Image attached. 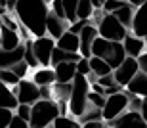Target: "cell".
Instances as JSON below:
<instances>
[{"instance_id":"cell-35","label":"cell","mask_w":147,"mask_h":128,"mask_svg":"<svg viewBox=\"0 0 147 128\" xmlns=\"http://www.w3.org/2000/svg\"><path fill=\"white\" fill-rule=\"evenodd\" d=\"M90 71H92V69H90V57L82 56L80 59L76 61V73H80V75H88Z\"/></svg>"},{"instance_id":"cell-30","label":"cell","mask_w":147,"mask_h":128,"mask_svg":"<svg viewBox=\"0 0 147 128\" xmlns=\"http://www.w3.org/2000/svg\"><path fill=\"white\" fill-rule=\"evenodd\" d=\"M76 6H78V0H63V8H65V15L69 23L76 21Z\"/></svg>"},{"instance_id":"cell-8","label":"cell","mask_w":147,"mask_h":128,"mask_svg":"<svg viewBox=\"0 0 147 128\" xmlns=\"http://www.w3.org/2000/svg\"><path fill=\"white\" fill-rule=\"evenodd\" d=\"M140 71V65H138V57H132V56H126V59L120 63L119 67H115L113 69V75L117 78V82L122 84L126 88V84L130 82L134 75Z\"/></svg>"},{"instance_id":"cell-42","label":"cell","mask_w":147,"mask_h":128,"mask_svg":"<svg viewBox=\"0 0 147 128\" xmlns=\"http://www.w3.org/2000/svg\"><path fill=\"white\" fill-rule=\"evenodd\" d=\"M90 90H94V92H98V94H103V96H107V92H105V86H101L99 82H94V84H90Z\"/></svg>"},{"instance_id":"cell-47","label":"cell","mask_w":147,"mask_h":128,"mask_svg":"<svg viewBox=\"0 0 147 128\" xmlns=\"http://www.w3.org/2000/svg\"><path fill=\"white\" fill-rule=\"evenodd\" d=\"M94 2V6H96V8H101V2H99V0H92Z\"/></svg>"},{"instance_id":"cell-37","label":"cell","mask_w":147,"mask_h":128,"mask_svg":"<svg viewBox=\"0 0 147 128\" xmlns=\"http://www.w3.org/2000/svg\"><path fill=\"white\" fill-rule=\"evenodd\" d=\"M31 124H29V121H25L23 117H19L17 113H13V117H11L10 121V126L8 128H29Z\"/></svg>"},{"instance_id":"cell-19","label":"cell","mask_w":147,"mask_h":128,"mask_svg":"<svg viewBox=\"0 0 147 128\" xmlns=\"http://www.w3.org/2000/svg\"><path fill=\"white\" fill-rule=\"evenodd\" d=\"M55 46H59V48H63V50H69V52H78L80 50V36L75 34V33H71V31L67 29L65 33L55 40Z\"/></svg>"},{"instance_id":"cell-11","label":"cell","mask_w":147,"mask_h":128,"mask_svg":"<svg viewBox=\"0 0 147 128\" xmlns=\"http://www.w3.org/2000/svg\"><path fill=\"white\" fill-rule=\"evenodd\" d=\"M130 33H134L136 36H142V38L147 36V0H143L142 4L136 8V11H134Z\"/></svg>"},{"instance_id":"cell-32","label":"cell","mask_w":147,"mask_h":128,"mask_svg":"<svg viewBox=\"0 0 147 128\" xmlns=\"http://www.w3.org/2000/svg\"><path fill=\"white\" fill-rule=\"evenodd\" d=\"M11 117H13V109H8V107L0 105V128H8L10 126Z\"/></svg>"},{"instance_id":"cell-15","label":"cell","mask_w":147,"mask_h":128,"mask_svg":"<svg viewBox=\"0 0 147 128\" xmlns=\"http://www.w3.org/2000/svg\"><path fill=\"white\" fill-rule=\"evenodd\" d=\"M124 44V50H126V56H132V57H140L145 52V38L142 36H136L134 33H128L122 40Z\"/></svg>"},{"instance_id":"cell-23","label":"cell","mask_w":147,"mask_h":128,"mask_svg":"<svg viewBox=\"0 0 147 128\" xmlns=\"http://www.w3.org/2000/svg\"><path fill=\"white\" fill-rule=\"evenodd\" d=\"M73 90V82H57L55 80L52 84V100L59 101V100H69Z\"/></svg>"},{"instance_id":"cell-40","label":"cell","mask_w":147,"mask_h":128,"mask_svg":"<svg viewBox=\"0 0 147 128\" xmlns=\"http://www.w3.org/2000/svg\"><path fill=\"white\" fill-rule=\"evenodd\" d=\"M103 126H107L105 121H90V123L82 124V128H103Z\"/></svg>"},{"instance_id":"cell-28","label":"cell","mask_w":147,"mask_h":128,"mask_svg":"<svg viewBox=\"0 0 147 128\" xmlns=\"http://www.w3.org/2000/svg\"><path fill=\"white\" fill-rule=\"evenodd\" d=\"M78 121H80V124L90 123V121H103V117H101V109H99V107H94L92 103H90V105L86 107V111L78 117Z\"/></svg>"},{"instance_id":"cell-52","label":"cell","mask_w":147,"mask_h":128,"mask_svg":"<svg viewBox=\"0 0 147 128\" xmlns=\"http://www.w3.org/2000/svg\"><path fill=\"white\" fill-rule=\"evenodd\" d=\"M0 6H2V4H0Z\"/></svg>"},{"instance_id":"cell-34","label":"cell","mask_w":147,"mask_h":128,"mask_svg":"<svg viewBox=\"0 0 147 128\" xmlns=\"http://www.w3.org/2000/svg\"><path fill=\"white\" fill-rule=\"evenodd\" d=\"M50 11H54L55 15H59V17H63V19H67L65 8H63V0H52V2H50ZM67 21H69V19H67Z\"/></svg>"},{"instance_id":"cell-9","label":"cell","mask_w":147,"mask_h":128,"mask_svg":"<svg viewBox=\"0 0 147 128\" xmlns=\"http://www.w3.org/2000/svg\"><path fill=\"white\" fill-rule=\"evenodd\" d=\"M107 126H142V128H147V121L143 119L142 111H138V109H126L117 119H113Z\"/></svg>"},{"instance_id":"cell-24","label":"cell","mask_w":147,"mask_h":128,"mask_svg":"<svg viewBox=\"0 0 147 128\" xmlns=\"http://www.w3.org/2000/svg\"><path fill=\"white\" fill-rule=\"evenodd\" d=\"M90 69H92V73H96L98 77H103V75L113 73V67L99 56H90Z\"/></svg>"},{"instance_id":"cell-22","label":"cell","mask_w":147,"mask_h":128,"mask_svg":"<svg viewBox=\"0 0 147 128\" xmlns=\"http://www.w3.org/2000/svg\"><path fill=\"white\" fill-rule=\"evenodd\" d=\"M80 57H82L80 52H69V50H63L59 46H55L54 52H52V67L61 61H78Z\"/></svg>"},{"instance_id":"cell-26","label":"cell","mask_w":147,"mask_h":128,"mask_svg":"<svg viewBox=\"0 0 147 128\" xmlns=\"http://www.w3.org/2000/svg\"><path fill=\"white\" fill-rule=\"evenodd\" d=\"M52 126H55V128H80L82 124L78 119L73 117L71 113H69V115H57Z\"/></svg>"},{"instance_id":"cell-50","label":"cell","mask_w":147,"mask_h":128,"mask_svg":"<svg viewBox=\"0 0 147 128\" xmlns=\"http://www.w3.org/2000/svg\"><path fill=\"white\" fill-rule=\"evenodd\" d=\"M0 27H2V17H0Z\"/></svg>"},{"instance_id":"cell-7","label":"cell","mask_w":147,"mask_h":128,"mask_svg":"<svg viewBox=\"0 0 147 128\" xmlns=\"http://www.w3.org/2000/svg\"><path fill=\"white\" fill-rule=\"evenodd\" d=\"M54 48H55V38H52L50 34L34 36L33 50H34V56H36L38 63H40L42 67L52 65V52H54Z\"/></svg>"},{"instance_id":"cell-18","label":"cell","mask_w":147,"mask_h":128,"mask_svg":"<svg viewBox=\"0 0 147 128\" xmlns=\"http://www.w3.org/2000/svg\"><path fill=\"white\" fill-rule=\"evenodd\" d=\"M126 92L138 94V96H142V98H145L147 96V73L138 71L136 75H134V78L126 84Z\"/></svg>"},{"instance_id":"cell-41","label":"cell","mask_w":147,"mask_h":128,"mask_svg":"<svg viewBox=\"0 0 147 128\" xmlns=\"http://www.w3.org/2000/svg\"><path fill=\"white\" fill-rule=\"evenodd\" d=\"M138 65H140V71L147 73V52H143L142 56L138 57Z\"/></svg>"},{"instance_id":"cell-5","label":"cell","mask_w":147,"mask_h":128,"mask_svg":"<svg viewBox=\"0 0 147 128\" xmlns=\"http://www.w3.org/2000/svg\"><path fill=\"white\" fill-rule=\"evenodd\" d=\"M128 103H130V94L124 92V90H120V92H115V94H109L107 96V100H105V105L101 109V117L107 124L117 119L120 113H124L128 109Z\"/></svg>"},{"instance_id":"cell-29","label":"cell","mask_w":147,"mask_h":128,"mask_svg":"<svg viewBox=\"0 0 147 128\" xmlns=\"http://www.w3.org/2000/svg\"><path fill=\"white\" fill-rule=\"evenodd\" d=\"M0 80H2V82H6L8 86H16L21 78L17 77L11 69H0Z\"/></svg>"},{"instance_id":"cell-36","label":"cell","mask_w":147,"mask_h":128,"mask_svg":"<svg viewBox=\"0 0 147 128\" xmlns=\"http://www.w3.org/2000/svg\"><path fill=\"white\" fill-rule=\"evenodd\" d=\"M31 107L33 105H29V103H17V107H16L13 113H17V115L23 117L25 121H31Z\"/></svg>"},{"instance_id":"cell-39","label":"cell","mask_w":147,"mask_h":128,"mask_svg":"<svg viewBox=\"0 0 147 128\" xmlns=\"http://www.w3.org/2000/svg\"><path fill=\"white\" fill-rule=\"evenodd\" d=\"M88 21H90V19H76V21H73L71 25H69V31L75 33V34H78L82 29H84V25H86Z\"/></svg>"},{"instance_id":"cell-14","label":"cell","mask_w":147,"mask_h":128,"mask_svg":"<svg viewBox=\"0 0 147 128\" xmlns=\"http://www.w3.org/2000/svg\"><path fill=\"white\" fill-rule=\"evenodd\" d=\"M69 25H71V23L67 21V19H63V17H59V15H55L54 11H50V13H48V19H46V34H50L52 38L57 40L61 34L69 29Z\"/></svg>"},{"instance_id":"cell-6","label":"cell","mask_w":147,"mask_h":128,"mask_svg":"<svg viewBox=\"0 0 147 128\" xmlns=\"http://www.w3.org/2000/svg\"><path fill=\"white\" fill-rule=\"evenodd\" d=\"M13 90V94L17 96V101L19 103H29V105H33L34 101H38L42 96H40V86L34 82L33 78L29 80V78H21L16 86H11Z\"/></svg>"},{"instance_id":"cell-13","label":"cell","mask_w":147,"mask_h":128,"mask_svg":"<svg viewBox=\"0 0 147 128\" xmlns=\"http://www.w3.org/2000/svg\"><path fill=\"white\" fill-rule=\"evenodd\" d=\"M23 56H25V42H21L13 50H6V48L0 46V69H10L11 65L21 61Z\"/></svg>"},{"instance_id":"cell-31","label":"cell","mask_w":147,"mask_h":128,"mask_svg":"<svg viewBox=\"0 0 147 128\" xmlns=\"http://www.w3.org/2000/svg\"><path fill=\"white\" fill-rule=\"evenodd\" d=\"M11 71L16 73L19 78H27V75H29V71H31V67H29V63L25 61V59H21V61H17L16 65H11L10 67Z\"/></svg>"},{"instance_id":"cell-21","label":"cell","mask_w":147,"mask_h":128,"mask_svg":"<svg viewBox=\"0 0 147 128\" xmlns=\"http://www.w3.org/2000/svg\"><path fill=\"white\" fill-rule=\"evenodd\" d=\"M17 103H19V101H17V96L13 94L11 86H8L6 82H2V80H0V105L16 111Z\"/></svg>"},{"instance_id":"cell-44","label":"cell","mask_w":147,"mask_h":128,"mask_svg":"<svg viewBox=\"0 0 147 128\" xmlns=\"http://www.w3.org/2000/svg\"><path fill=\"white\" fill-rule=\"evenodd\" d=\"M140 111H142L143 119H145V121H147V96H145V98H143V101H142V109H140Z\"/></svg>"},{"instance_id":"cell-43","label":"cell","mask_w":147,"mask_h":128,"mask_svg":"<svg viewBox=\"0 0 147 128\" xmlns=\"http://www.w3.org/2000/svg\"><path fill=\"white\" fill-rule=\"evenodd\" d=\"M16 6H17V0H8L6 2V10L10 13H16Z\"/></svg>"},{"instance_id":"cell-51","label":"cell","mask_w":147,"mask_h":128,"mask_svg":"<svg viewBox=\"0 0 147 128\" xmlns=\"http://www.w3.org/2000/svg\"><path fill=\"white\" fill-rule=\"evenodd\" d=\"M0 46H2V36H0Z\"/></svg>"},{"instance_id":"cell-20","label":"cell","mask_w":147,"mask_h":128,"mask_svg":"<svg viewBox=\"0 0 147 128\" xmlns=\"http://www.w3.org/2000/svg\"><path fill=\"white\" fill-rule=\"evenodd\" d=\"M0 36H2V48H6V50H13V48H17L23 42L19 33L10 27H6V25L0 27Z\"/></svg>"},{"instance_id":"cell-12","label":"cell","mask_w":147,"mask_h":128,"mask_svg":"<svg viewBox=\"0 0 147 128\" xmlns=\"http://www.w3.org/2000/svg\"><path fill=\"white\" fill-rule=\"evenodd\" d=\"M103 59L109 63L111 67H119L120 63L126 59V50H124V44H122V40H111L109 48L107 52L103 54Z\"/></svg>"},{"instance_id":"cell-2","label":"cell","mask_w":147,"mask_h":128,"mask_svg":"<svg viewBox=\"0 0 147 128\" xmlns=\"http://www.w3.org/2000/svg\"><path fill=\"white\" fill-rule=\"evenodd\" d=\"M57 115H59L57 101L52 100V98H40V100L34 101L33 107H31V121H29V124L33 128L52 126Z\"/></svg>"},{"instance_id":"cell-4","label":"cell","mask_w":147,"mask_h":128,"mask_svg":"<svg viewBox=\"0 0 147 128\" xmlns=\"http://www.w3.org/2000/svg\"><path fill=\"white\" fill-rule=\"evenodd\" d=\"M96 27H98V33L101 36H105L109 40H124V36L130 33V29L126 25H122V21L113 11H103V15L96 23Z\"/></svg>"},{"instance_id":"cell-10","label":"cell","mask_w":147,"mask_h":128,"mask_svg":"<svg viewBox=\"0 0 147 128\" xmlns=\"http://www.w3.org/2000/svg\"><path fill=\"white\" fill-rule=\"evenodd\" d=\"M98 27H96V23L90 19V21L84 25V29H82L80 33H78V36H80V54L84 57H90L92 56V44L94 40H96V36H98Z\"/></svg>"},{"instance_id":"cell-3","label":"cell","mask_w":147,"mask_h":128,"mask_svg":"<svg viewBox=\"0 0 147 128\" xmlns=\"http://www.w3.org/2000/svg\"><path fill=\"white\" fill-rule=\"evenodd\" d=\"M88 94H90V80L86 78V75L76 73V77L73 78L71 96H69V113L73 117L78 119L82 113L86 111V107L90 105Z\"/></svg>"},{"instance_id":"cell-27","label":"cell","mask_w":147,"mask_h":128,"mask_svg":"<svg viewBox=\"0 0 147 128\" xmlns=\"http://www.w3.org/2000/svg\"><path fill=\"white\" fill-rule=\"evenodd\" d=\"M94 6L92 0H78V6H76V19H92L94 15Z\"/></svg>"},{"instance_id":"cell-16","label":"cell","mask_w":147,"mask_h":128,"mask_svg":"<svg viewBox=\"0 0 147 128\" xmlns=\"http://www.w3.org/2000/svg\"><path fill=\"white\" fill-rule=\"evenodd\" d=\"M54 71L57 82H73V78L76 77V61H61L54 65Z\"/></svg>"},{"instance_id":"cell-38","label":"cell","mask_w":147,"mask_h":128,"mask_svg":"<svg viewBox=\"0 0 147 128\" xmlns=\"http://www.w3.org/2000/svg\"><path fill=\"white\" fill-rule=\"evenodd\" d=\"M124 2L126 0H107V2L101 4V8H103V11H115V10H119Z\"/></svg>"},{"instance_id":"cell-33","label":"cell","mask_w":147,"mask_h":128,"mask_svg":"<svg viewBox=\"0 0 147 128\" xmlns=\"http://www.w3.org/2000/svg\"><path fill=\"white\" fill-rule=\"evenodd\" d=\"M88 100H90V103H92L94 107H99V109H103V105H105V100H107V96H103V94H98V92H94V90H90V94H88Z\"/></svg>"},{"instance_id":"cell-49","label":"cell","mask_w":147,"mask_h":128,"mask_svg":"<svg viewBox=\"0 0 147 128\" xmlns=\"http://www.w3.org/2000/svg\"><path fill=\"white\" fill-rule=\"evenodd\" d=\"M99 2H101V4H103V2H107V0H99Z\"/></svg>"},{"instance_id":"cell-25","label":"cell","mask_w":147,"mask_h":128,"mask_svg":"<svg viewBox=\"0 0 147 128\" xmlns=\"http://www.w3.org/2000/svg\"><path fill=\"white\" fill-rule=\"evenodd\" d=\"M134 11H136V6H132L130 2H124V4L120 6L119 10H115L113 13H115L117 17H119L120 21H122V25H126V27L130 29L132 19H134Z\"/></svg>"},{"instance_id":"cell-48","label":"cell","mask_w":147,"mask_h":128,"mask_svg":"<svg viewBox=\"0 0 147 128\" xmlns=\"http://www.w3.org/2000/svg\"><path fill=\"white\" fill-rule=\"evenodd\" d=\"M145 52H147V36H145Z\"/></svg>"},{"instance_id":"cell-45","label":"cell","mask_w":147,"mask_h":128,"mask_svg":"<svg viewBox=\"0 0 147 128\" xmlns=\"http://www.w3.org/2000/svg\"><path fill=\"white\" fill-rule=\"evenodd\" d=\"M126 2H130V4H132V6H136V8H138V6L142 4L143 0H126Z\"/></svg>"},{"instance_id":"cell-1","label":"cell","mask_w":147,"mask_h":128,"mask_svg":"<svg viewBox=\"0 0 147 128\" xmlns=\"http://www.w3.org/2000/svg\"><path fill=\"white\" fill-rule=\"evenodd\" d=\"M50 13V4L46 0H17L16 15L21 25L31 31L33 36L46 34V19Z\"/></svg>"},{"instance_id":"cell-17","label":"cell","mask_w":147,"mask_h":128,"mask_svg":"<svg viewBox=\"0 0 147 128\" xmlns=\"http://www.w3.org/2000/svg\"><path fill=\"white\" fill-rule=\"evenodd\" d=\"M31 78H33L34 82L38 84V86H52V84L55 82V71L54 67H36V69H33V73H31Z\"/></svg>"},{"instance_id":"cell-46","label":"cell","mask_w":147,"mask_h":128,"mask_svg":"<svg viewBox=\"0 0 147 128\" xmlns=\"http://www.w3.org/2000/svg\"><path fill=\"white\" fill-rule=\"evenodd\" d=\"M6 11H8V10H6V8H4V6H0V17H2V15H4V13H6Z\"/></svg>"}]
</instances>
